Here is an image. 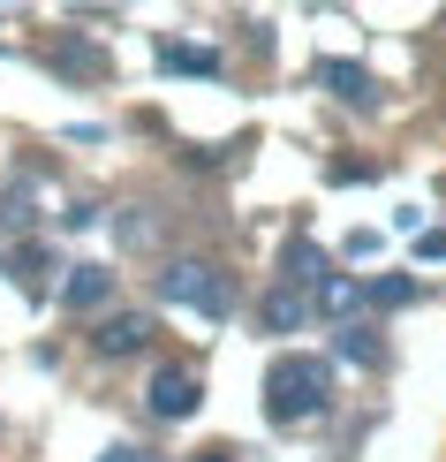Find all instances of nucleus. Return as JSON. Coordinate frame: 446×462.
<instances>
[{"label":"nucleus","mask_w":446,"mask_h":462,"mask_svg":"<svg viewBox=\"0 0 446 462\" xmlns=\"http://www.w3.org/2000/svg\"><path fill=\"white\" fill-rule=\"evenodd\" d=\"M61 303L68 311H99V303H114V265H68Z\"/></svg>","instance_id":"obj_5"},{"label":"nucleus","mask_w":446,"mask_h":462,"mask_svg":"<svg viewBox=\"0 0 446 462\" xmlns=\"http://www.w3.org/2000/svg\"><path fill=\"white\" fill-rule=\"evenodd\" d=\"M106 462H151V455H144V448H114Z\"/></svg>","instance_id":"obj_15"},{"label":"nucleus","mask_w":446,"mask_h":462,"mask_svg":"<svg viewBox=\"0 0 446 462\" xmlns=\"http://www.w3.org/2000/svg\"><path fill=\"white\" fill-rule=\"evenodd\" d=\"M197 402H205V387H197L189 364H159V372H151V417L182 425V417H197Z\"/></svg>","instance_id":"obj_3"},{"label":"nucleus","mask_w":446,"mask_h":462,"mask_svg":"<svg viewBox=\"0 0 446 462\" xmlns=\"http://www.w3.org/2000/svg\"><path fill=\"white\" fill-rule=\"evenodd\" d=\"M197 462H235V448H205V455H197Z\"/></svg>","instance_id":"obj_16"},{"label":"nucleus","mask_w":446,"mask_h":462,"mask_svg":"<svg viewBox=\"0 0 446 462\" xmlns=\"http://www.w3.org/2000/svg\"><path fill=\"white\" fill-rule=\"evenodd\" d=\"M416 258H446V227H432V236H416Z\"/></svg>","instance_id":"obj_14"},{"label":"nucleus","mask_w":446,"mask_h":462,"mask_svg":"<svg viewBox=\"0 0 446 462\" xmlns=\"http://www.w3.org/2000/svg\"><path fill=\"white\" fill-rule=\"evenodd\" d=\"M371 303H378V311H401V303H416V281L409 273H378L371 281Z\"/></svg>","instance_id":"obj_13"},{"label":"nucleus","mask_w":446,"mask_h":462,"mask_svg":"<svg viewBox=\"0 0 446 462\" xmlns=\"http://www.w3.org/2000/svg\"><path fill=\"white\" fill-rule=\"evenodd\" d=\"M310 76H318L333 99H348V106H371L378 99V84H371V69H363V61H318Z\"/></svg>","instance_id":"obj_6"},{"label":"nucleus","mask_w":446,"mask_h":462,"mask_svg":"<svg viewBox=\"0 0 446 462\" xmlns=\"http://www.w3.org/2000/svg\"><path fill=\"white\" fill-rule=\"evenodd\" d=\"M310 303H318L325 319L356 326V311H363V303H371V281H348V273H333V281H325V288H318V296H310Z\"/></svg>","instance_id":"obj_8"},{"label":"nucleus","mask_w":446,"mask_h":462,"mask_svg":"<svg viewBox=\"0 0 446 462\" xmlns=\"http://www.w3.org/2000/svg\"><path fill=\"white\" fill-rule=\"evenodd\" d=\"M333 349H341L348 364H363V372H371V364H386V341L371 334V326H341V334H333Z\"/></svg>","instance_id":"obj_12"},{"label":"nucleus","mask_w":446,"mask_h":462,"mask_svg":"<svg viewBox=\"0 0 446 462\" xmlns=\"http://www.w3.org/2000/svg\"><path fill=\"white\" fill-rule=\"evenodd\" d=\"M287 288H303V296H318V288L325 281H333V265H325V250L318 243H310V236H296V243H287Z\"/></svg>","instance_id":"obj_7"},{"label":"nucleus","mask_w":446,"mask_h":462,"mask_svg":"<svg viewBox=\"0 0 446 462\" xmlns=\"http://www.w3.org/2000/svg\"><path fill=\"white\" fill-rule=\"evenodd\" d=\"M159 296L174 303V311H197V319H227L235 311V288H227V273L212 258H167L159 265Z\"/></svg>","instance_id":"obj_2"},{"label":"nucleus","mask_w":446,"mask_h":462,"mask_svg":"<svg viewBox=\"0 0 446 462\" xmlns=\"http://www.w3.org/2000/svg\"><path fill=\"white\" fill-rule=\"evenodd\" d=\"M159 69H174V76H220V53L212 46H182V38H159Z\"/></svg>","instance_id":"obj_11"},{"label":"nucleus","mask_w":446,"mask_h":462,"mask_svg":"<svg viewBox=\"0 0 446 462\" xmlns=\"http://www.w3.org/2000/svg\"><path fill=\"white\" fill-rule=\"evenodd\" d=\"M46 61H53V69H68V76H106V53L91 46V38H53Z\"/></svg>","instance_id":"obj_10"},{"label":"nucleus","mask_w":446,"mask_h":462,"mask_svg":"<svg viewBox=\"0 0 446 462\" xmlns=\"http://www.w3.org/2000/svg\"><path fill=\"white\" fill-rule=\"evenodd\" d=\"M325 402H333V364L325 356H273V372H265V417L273 425L325 417Z\"/></svg>","instance_id":"obj_1"},{"label":"nucleus","mask_w":446,"mask_h":462,"mask_svg":"<svg viewBox=\"0 0 446 462\" xmlns=\"http://www.w3.org/2000/svg\"><path fill=\"white\" fill-rule=\"evenodd\" d=\"M144 341H151V311H106L99 334H91V349L99 356H137Z\"/></svg>","instance_id":"obj_4"},{"label":"nucleus","mask_w":446,"mask_h":462,"mask_svg":"<svg viewBox=\"0 0 446 462\" xmlns=\"http://www.w3.org/2000/svg\"><path fill=\"white\" fill-rule=\"evenodd\" d=\"M258 319H265V334H296V326L310 319V296H303V288H287V281H280L273 296L258 303Z\"/></svg>","instance_id":"obj_9"}]
</instances>
